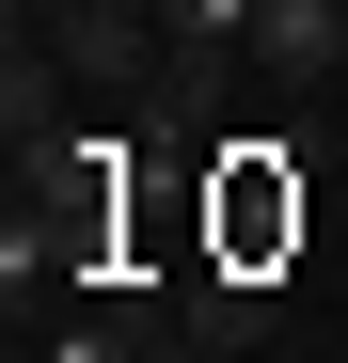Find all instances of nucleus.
I'll return each mask as SVG.
<instances>
[{"instance_id":"obj_1","label":"nucleus","mask_w":348,"mask_h":363,"mask_svg":"<svg viewBox=\"0 0 348 363\" xmlns=\"http://www.w3.org/2000/svg\"><path fill=\"white\" fill-rule=\"evenodd\" d=\"M301 158H332V143L269 127V143H222V158H206V221H222V253H206V269H238V284H254L269 253H301V206H317V190H301Z\"/></svg>"},{"instance_id":"obj_2","label":"nucleus","mask_w":348,"mask_h":363,"mask_svg":"<svg viewBox=\"0 0 348 363\" xmlns=\"http://www.w3.org/2000/svg\"><path fill=\"white\" fill-rule=\"evenodd\" d=\"M238 64H254V0H158V79H143L127 127L190 143L206 111H222V79H238Z\"/></svg>"},{"instance_id":"obj_3","label":"nucleus","mask_w":348,"mask_h":363,"mask_svg":"<svg viewBox=\"0 0 348 363\" xmlns=\"http://www.w3.org/2000/svg\"><path fill=\"white\" fill-rule=\"evenodd\" d=\"M64 95H80V64L16 16V48H0V143H16V158H48V143H64Z\"/></svg>"},{"instance_id":"obj_4","label":"nucleus","mask_w":348,"mask_h":363,"mask_svg":"<svg viewBox=\"0 0 348 363\" xmlns=\"http://www.w3.org/2000/svg\"><path fill=\"white\" fill-rule=\"evenodd\" d=\"M254 64H269L285 95L348 79V0H254Z\"/></svg>"},{"instance_id":"obj_5","label":"nucleus","mask_w":348,"mask_h":363,"mask_svg":"<svg viewBox=\"0 0 348 363\" xmlns=\"http://www.w3.org/2000/svg\"><path fill=\"white\" fill-rule=\"evenodd\" d=\"M143 16H158V0H143Z\"/></svg>"}]
</instances>
